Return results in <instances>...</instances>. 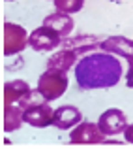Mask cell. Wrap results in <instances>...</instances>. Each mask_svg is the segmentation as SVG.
<instances>
[{
	"instance_id": "12",
	"label": "cell",
	"mask_w": 133,
	"mask_h": 149,
	"mask_svg": "<svg viewBox=\"0 0 133 149\" xmlns=\"http://www.w3.org/2000/svg\"><path fill=\"white\" fill-rule=\"evenodd\" d=\"M43 25L51 26L53 30H56L60 36H69L73 30V26H75V23H73V17H69V13H64V11H54V13L47 15L43 19Z\"/></svg>"
},
{
	"instance_id": "9",
	"label": "cell",
	"mask_w": 133,
	"mask_h": 149,
	"mask_svg": "<svg viewBox=\"0 0 133 149\" xmlns=\"http://www.w3.org/2000/svg\"><path fill=\"white\" fill-rule=\"evenodd\" d=\"M30 93H32V89H30V85L26 81H23V79L8 81L4 85V106H10V104L21 106Z\"/></svg>"
},
{
	"instance_id": "4",
	"label": "cell",
	"mask_w": 133,
	"mask_h": 149,
	"mask_svg": "<svg viewBox=\"0 0 133 149\" xmlns=\"http://www.w3.org/2000/svg\"><path fill=\"white\" fill-rule=\"evenodd\" d=\"M28 44L26 30L17 23H4V55L13 57L21 53Z\"/></svg>"
},
{
	"instance_id": "18",
	"label": "cell",
	"mask_w": 133,
	"mask_h": 149,
	"mask_svg": "<svg viewBox=\"0 0 133 149\" xmlns=\"http://www.w3.org/2000/svg\"><path fill=\"white\" fill-rule=\"evenodd\" d=\"M8 2H10V0H8ZM11 2H13V0H11Z\"/></svg>"
},
{
	"instance_id": "1",
	"label": "cell",
	"mask_w": 133,
	"mask_h": 149,
	"mask_svg": "<svg viewBox=\"0 0 133 149\" xmlns=\"http://www.w3.org/2000/svg\"><path fill=\"white\" fill-rule=\"evenodd\" d=\"M122 77V62L109 51L88 53L75 64V79L81 89H109Z\"/></svg>"
},
{
	"instance_id": "2",
	"label": "cell",
	"mask_w": 133,
	"mask_h": 149,
	"mask_svg": "<svg viewBox=\"0 0 133 149\" xmlns=\"http://www.w3.org/2000/svg\"><path fill=\"white\" fill-rule=\"evenodd\" d=\"M68 89V76L66 72L56 68H47L38 79V93L43 96L45 102H53L60 98Z\"/></svg>"
},
{
	"instance_id": "10",
	"label": "cell",
	"mask_w": 133,
	"mask_h": 149,
	"mask_svg": "<svg viewBox=\"0 0 133 149\" xmlns=\"http://www.w3.org/2000/svg\"><path fill=\"white\" fill-rule=\"evenodd\" d=\"M79 58H81V55L77 53L75 49L62 47L60 51H56L54 55L49 57L47 68H56V70H62V72H68L75 62H79Z\"/></svg>"
},
{
	"instance_id": "7",
	"label": "cell",
	"mask_w": 133,
	"mask_h": 149,
	"mask_svg": "<svg viewBox=\"0 0 133 149\" xmlns=\"http://www.w3.org/2000/svg\"><path fill=\"white\" fill-rule=\"evenodd\" d=\"M69 142L71 143H103L105 142V134L97 125L86 121V123H79L71 130Z\"/></svg>"
},
{
	"instance_id": "5",
	"label": "cell",
	"mask_w": 133,
	"mask_h": 149,
	"mask_svg": "<svg viewBox=\"0 0 133 149\" xmlns=\"http://www.w3.org/2000/svg\"><path fill=\"white\" fill-rule=\"evenodd\" d=\"M53 117H54V109L51 106H47L45 102H34V104L26 106L25 111H23L25 123L36 128H45L49 125H53Z\"/></svg>"
},
{
	"instance_id": "16",
	"label": "cell",
	"mask_w": 133,
	"mask_h": 149,
	"mask_svg": "<svg viewBox=\"0 0 133 149\" xmlns=\"http://www.w3.org/2000/svg\"><path fill=\"white\" fill-rule=\"evenodd\" d=\"M124 138H126L128 143H133V123H130L124 130Z\"/></svg>"
},
{
	"instance_id": "8",
	"label": "cell",
	"mask_w": 133,
	"mask_h": 149,
	"mask_svg": "<svg viewBox=\"0 0 133 149\" xmlns=\"http://www.w3.org/2000/svg\"><path fill=\"white\" fill-rule=\"evenodd\" d=\"M83 121V113H81L79 108L75 106H60V108L54 109V117H53V125L60 130H69L71 127H77V125Z\"/></svg>"
},
{
	"instance_id": "3",
	"label": "cell",
	"mask_w": 133,
	"mask_h": 149,
	"mask_svg": "<svg viewBox=\"0 0 133 149\" xmlns=\"http://www.w3.org/2000/svg\"><path fill=\"white\" fill-rule=\"evenodd\" d=\"M28 45L38 53H47L62 45V36L51 26L41 25L28 34Z\"/></svg>"
},
{
	"instance_id": "13",
	"label": "cell",
	"mask_w": 133,
	"mask_h": 149,
	"mask_svg": "<svg viewBox=\"0 0 133 149\" xmlns=\"http://www.w3.org/2000/svg\"><path fill=\"white\" fill-rule=\"evenodd\" d=\"M23 111H25V109H23L19 104L4 106V132H13L25 123Z\"/></svg>"
},
{
	"instance_id": "17",
	"label": "cell",
	"mask_w": 133,
	"mask_h": 149,
	"mask_svg": "<svg viewBox=\"0 0 133 149\" xmlns=\"http://www.w3.org/2000/svg\"><path fill=\"white\" fill-rule=\"evenodd\" d=\"M111 2H116V0H111Z\"/></svg>"
},
{
	"instance_id": "6",
	"label": "cell",
	"mask_w": 133,
	"mask_h": 149,
	"mask_svg": "<svg viewBox=\"0 0 133 149\" xmlns=\"http://www.w3.org/2000/svg\"><path fill=\"white\" fill-rule=\"evenodd\" d=\"M97 127L103 130L105 136H116L120 132L126 130L128 127V117L122 109H116V108H111L107 111H103L97 119Z\"/></svg>"
},
{
	"instance_id": "15",
	"label": "cell",
	"mask_w": 133,
	"mask_h": 149,
	"mask_svg": "<svg viewBox=\"0 0 133 149\" xmlns=\"http://www.w3.org/2000/svg\"><path fill=\"white\" fill-rule=\"evenodd\" d=\"M128 61H130V72H128L126 83H128V87H131V89H133V55H131L130 58H128Z\"/></svg>"
},
{
	"instance_id": "11",
	"label": "cell",
	"mask_w": 133,
	"mask_h": 149,
	"mask_svg": "<svg viewBox=\"0 0 133 149\" xmlns=\"http://www.w3.org/2000/svg\"><path fill=\"white\" fill-rule=\"evenodd\" d=\"M99 47L103 51H109V53L116 55V57L130 58L133 55V42L128 40V38H124V36H111V38H107V40L101 42Z\"/></svg>"
},
{
	"instance_id": "14",
	"label": "cell",
	"mask_w": 133,
	"mask_h": 149,
	"mask_svg": "<svg viewBox=\"0 0 133 149\" xmlns=\"http://www.w3.org/2000/svg\"><path fill=\"white\" fill-rule=\"evenodd\" d=\"M84 6V0H54V8L64 13H77Z\"/></svg>"
}]
</instances>
